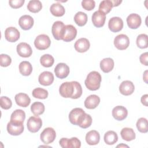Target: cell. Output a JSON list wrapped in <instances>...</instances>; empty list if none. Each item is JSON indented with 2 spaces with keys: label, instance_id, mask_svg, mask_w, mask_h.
Listing matches in <instances>:
<instances>
[{
  "label": "cell",
  "instance_id": "obj_1",
  "mask_svg": "<svg viewBox=\"0 0 148 148\" xmlns=\"http://www.w3.org/2000/svg\"><path fill=\"white\" fill-rule=\"evenodd\" d=\"M59 92L64 98L77 99L82 94V87L76 81L66 82L62 83L59 88Z\"/></svg>",
  "mask_w": 148,
  "mask_h": 148
},
{
  "label": "cell",
  "instance_id": "obj_23",
  "mask_svg": "<svg viewBox=\"0 0 148 148\" xmlns=\"http://www.w3.org/2000/svg\"><path fill=\"white\" fill-rule=\"evenodd\" d=\"M100 102L99 97L95 94L90 95L84 101V106L88 109L96 108Z\"/></svg>",
  "mask_w": 148,
  "mask_h": 148
},
{
  "label": "cell",
  "instance_id": "obj_45",
  "mask_svg": "<svg viewBox=\"0 0 148 148\" xmlns=\"http://www.w3.org/2000/svg\"><path fill=\"white\" fill-rule=\"evenodd\" d=\"M139 60H140V62L146 65V66H147L148 65V54H147V52H145L144 53H142L140 57H139Z\"/></svg>",
  "mask_w": 148,
  "mask_h": 148
},
{
  "label": "cell",
  "instance_id": "obj_6",
  "mask_svg": "<svg viewBox=\"0 0 148 148\" xmlns=\"http://www.w3.org/2000/svg\"><path fill=\"white\" fill-rule=\"evenodd\" d=\"M65 25L63 22L57 21L52 25L51 32L53 37L56 40H62Z\"/></svg>",
  "mask_w": 148,
  "mask_h": 148
},
{
  "label": "cell",
  "instance_id": "obj_38",
  "mask_svg": "<svg viewBox=\"0 0 148 148\" xmlns=\"http://www.w3.org/2000/svg\"><path fill=\"white\" fill-rule=\"evenodd\" d=\"M136 128L138 130L142 133H146L148 131L147 120L146 118L141 117L136 122Z\"/></svg>",
  "mask_w": 148,
  "mask_h": 148
},
{
  "label": "cell",
  "instance_id": "obj_10",
  "mask_svg": "<svg viewBox=\"0 0 148 148\" xmlns=\"http://www.w3.org/2000/svg\"><path fill=\"white\" fill-rule=\"evenodd\" d=\"M7 131L11 135H19L24 131L23 123H17L10 121L7 124Z\"/></svg>",
  "mask_w": 148,
  "mask_h": 148
},
{
  "label": "cell",
  "instance_id": "obj_14",
  "mask_svg": "<svg viewBox=\"0 0 148 148\" xmlns=\"http://www.w3.org/2000/svg\"><path fill=\"white\" fill-rule=\"evenodd\" d=\"M20 32L13 27L7 28L5 31V39L10 42H15L20 38Z\"/></svg>",
  "mask_w": 148,
  "mask_h": 148
},
{
  "label": "cell",
  "instance_id": "obj_16",
  "mask_svg": "<svg viewBox=\"0 0 148 148\" xmlns=\"http://www.w3.org/2000/svg\"><path fill=\"white\" fill-rule=\"evenodd\" d=\"M77 29L72 25H65L62 40L65 42H68L73 40L76 36Z\"/></svg>",
  "mask_w": 148,
  "mask_h": 148
},
{
  "label": "cell",
  "instance_id": "obj_4",
  "mask_svg": "<svg viewBox=\"0 0 148 148\" xmlns=\"http://www.w3.org/2000/svg\"><path fill=\"white\" fill-rule=\"evenodd\" d=\"M51 44L50 38L45 34H40L38 35L34 40V45L35 47L40 50H43L48 49Z\"/></svg>",
  "mask_w": 148,
  "mask_h": 148
},
{
  "label": "cell",
  "instance_id": "obj_36",
  "mask_svg": "<svg viewBox=\"0 0 148 148\" xmlns=\"http://www.w3.org/2000/svg\"><path fill=\"white\" fill-rule=\"evenodd\" d=\"M40 62L41 65L44 67L49 68L53 65L54 62V59L53 57L50 54H46L42 56L40 58Z\"/></svg>",
  "mask_w": 148,
  "mask_h": 148
},
{
  "label": "cell",
  "instance_id": "obj_2",
  "mask_svg": "<svg viewBox=\"0 0 148 148\" xmlns=\"http://www.w3.org/2000/svg\"><path fill=\"white\" fill-rule=\"evenodd\" d=\"M101 80L102 77L100 73L97 71H92L87 76L84 83L88 90L95 91L99 88Z\"/></svg>",
  "mask_w": 148,
  "mask_h": 148
},
{
  "label": "cell",
  "instance_id": "obj_7",
  "mask_svg": "<svg viewBox=\"0 0 148 148\" xmlns=\"http://www.w3.org/2000/svg\"><path fill=\"white\" fill-rule=\"evenodd\" d=\"M28 130L32 133L38 132L42 125V119L38 116H31L27 120Z\"/></svg>",
  "mask_w": 148,
  "mask_h": 148
},
{
  "label": "cell",
  "instance_id": "obj_39",
  "mask_svg": "<svg viewBox=\"0 0 148 148\" xmlns=\"http://www.w3.org/2000/svg\"><path fill=\"white\" fill-rule=\"evenodd\" d=\"M136 45L140 49H146L148 46L147 35L145 34L139 35L136 38Z\"/></svg>",
  "mask_w": 148,
  "mask_h": 148
},
{
  "label": "cell",
  "instance_id": "obj_32",
  "mask_svg": "<svg viewBox=\"0 0 148 148\" xmlns=\"http://www.w3.org/2000/svg\"><path fill=\"white\" fill-rule=\"evenodd\" d=\"M42 8V2L39 0H31L27 5V9L32 13H38Z\"/></svg>",
  "mask_w": 148,
  "mask_h": 148
},
{
  "label": "cell",
  "instance_id": "obj_24",
  "mask_svg": "<svg viewBox=\"0 0 148 148\" xmlns=\"http://www.w3.org/2000/svg\"><path fill=\"white\" fill-rule=\"evenodd\" d=\"M16 103L17 105L21 107L26 108L31 102V99L27 94L25 93H18L14 97Z\"/></svg>",
  "mask_w": 148,
  "mask_h": 148
},
{
  "label": "cell",
  "instance_id": "obj_9",
  "mask_svg": "<svg viewBox=\"0 0 148 148\" xmlns=\"http://www.w3.org/2000/svg\"><path fill=\"white\" fill-rule=\"evenodd\" d=\"M59 143L63 148H79L81 146L80 140L76 137L71 139L62 138L60 140Z\"/></svg>",
  "mask_w": 148,
  "mask_h": 148
},
{
  "label": "cell",
  "instance_id": "obj_25",
  "mask_svg": "<svg viewBox=\"0 0 148 148\" xmlns=\"http://www.w3.org/2000/svg\"><path fill=\"white\" fill-rule=\"evenodd\" d=\"M100 140V135L96 130H91L88 132L86 135V141L89 145H97Z\"/></svg>",
  "mask_w": 148,
  "mask_h": 148
},
{
  "label": "cell",
  "instance_id": "obj_44",
  "mask_svg": "<svg viewBox=\"0 0 148 148\" xmlns=\"http://www.w3.org/2000/svg\"><path fill=\"white\" fill-rule=\"evenodd\" d=\"M24 2V0H11L9 1V3L12 8L17 9L21 8L23 5Z\"/></svg>",
  "mask_w": 148,
  "mask_h": 148
},
{
  "label": "cell",
  "instance_id": "obj_11",
  "mask_svg": "<svg viewBox=\"0 0 148 148\" xmlns=\"http://www.w3.org/2000/svg\"><path fill=\"white\" fill-rule=\"evenodd\" d=\"M108 27L113 32H119L123 28V21L119 17H112L109 20Z\"/></svg>",
  "mask_w": 148,
  "mask_h": 148
},
{
  "label": "cell",
  "instance_id": "obj_35",
  "mask_svg": "<svg viewBox=\"0 0 148 148\" xmlns=\"http://www.w3.org/2000/svg\"><path fill=\"white\" fill-rule=\"evenodd\" d=\"M113 7L111 0H104L100 2L99 5V10L105 14L109 13Z\"/></svg>",
  "mask_w": 148,
  "mask_h": 148
},
{
  "label": "cell",
  "instance_id": "obj_20",
  "mask_svg": "<svg viewBox=\"0 0 148 148\" xmlns=\"http://www.w3.org/2000/svg\"><path fill=\"white\" fill-rule=\"evenodd\" d=\"M54 77L53 74L49 71H44L41 73L38 77L39 83L45 86L51 85L53 81Z\"/></svg>",
  "mask_w": 148,
  "mask_h": 148
},
{
  "label": "cell",
  "instance_id": "obj_30",
  "mask_svg": "<svg viewBox=\"0 0 148 148\" xmlns=\"http://www.w3.org/2000/svg\"><path fill=\"white\" fill-rule=\"evenodd\" d=\"M19 71L23 76H29L32 71V66L31 63L27 61H23L19 64Z\"/></svg>",
  "mask_w": 148,
  "mask_h": 148
},
{
  "label": "cell",
  "instance_id": "obj_37",
  "mask_svg": "<svg viewBox=\"0 0 148 148\" xmlns=\"http://www.w3.org/2000/svg\"><path fill=\"white\" fill-rule=\"evenodd\" d=\"M32 94L35 98L44 99L48 97V91L44 88L38 87L33 90Z\"/></svg>",
  "mask_w": 148,
  "mask_h": 148
},
{
  "label": "cell",
  "instance_id": "obj_33",
  "mask_svg": "<svg viewBox=\"0 0 148 148\" xmlns=\"http://www.w3.org/2000/svg\"><path fill=\"white\" fill-rule=\"evenodd\" d=\"M74 21L75 23L80 26H84L87 21V16L83 12H79L76 13L74 16Z\"/></svg>",
  "mask_w": 148,
  "mask_h": 148
},
{
  "label": "cell",
  "instance_id": "obj_49",
  "mask_svg": "<svg viewBox=\"0 0 148 148\" xmlns=\"http://www.w3.org/2000/svg\"><path fill=\"white\" fill-rule=\"evenodd\" d=\"M119 146H120V147H121V146H125V147H128V146H127V145H118V146H117V147H119Z\"/></svg>",
  "mask_w": 148,
  "mask_h": 148
},
{
  "label": "cell",
  "instance_id": "obj_5",
  "mask_svg": "<svg viewBox=\"0 0 148 148\" xmlns=\"http://www.w3.org/2000/svg\"><path fill=\"white\" fill-rule=\"evenodd\" d=\"M56 137V131L51 127H47L45 128L40 135V140L46 145L50 144L54 142Z\"/></svg>",
  "mask_w": 148,
  "mask_h": 148
},
{
  "label": "cell",
  "instance_id": "obj_8",
  "mask_svg": "<svg viewBox=\"0 0 148 148\" xmlns=\"http://www.w3.org/2000/svg\"><path fill=\"white\" fill-rule=\"evenodd\" d=\"M114 45L119 50H125L129 46L130 39L126 35L120 34L115 37L114 39Z\"/></svg>",
  "mask_w": 148,
  "mask_h": 148
},
{
  "label": "cell",
  "instance_id": "obj_47",
  "mask_svg": "<svg viewBox=\"0 0 148 148\" xmlns=\"http://www.w3.org/2000/svg\"><path fill=\"white\" fill-rule=\"evenodd\" d=\"M112 2L113 7H114V6H119L121 3L122 1H112Z\"/></svg>",
  "mask_w": 148,
  "mask_h": 148
},
{
  "label": "cell",
  "instance_id": "obj_28",
  "mask_svg": "<svg viewBox=\"0 0 148 148\" xmlns=\"http://www.w3.org/2000/svg\"><path fill=\"white\" fill-rule=\"evenodd\" d=\"M50 11L56 17H61L65 12L64 7L59 3H53L50 8Z\"/></svg>",
  "mask_w": 148,
  "mask_h": 148
},
{
  "label": "cell",
  "instance_id": "obj_17",
  "mask_svg": "<svg viewBox=\"0 0 148 148\" xmlns=\"http://www.w3.org/2000/svg\"><path fill=\"white\" fill-rule=\"evenodd\" d=\"M141 23L140 16L136 13H131L127 18V25L131 29H137L140 27Z\"/></svg>",
  "mask_w": 148,
  "mask_h": 148
},
{
  "label": "cell",
  "instance_id": "obj_13",
  "mask_svg": "<svg viewBox=\"0 0 148 148\" xmlns=\"http://www.w3.org/2000/svg\"><path fill=\"white\" fill-rule=\"evenodd\" d=\"M16 50L18 56L24 58L30 57L32 53V50L30 45L25 42H21L17 45Z\"/></svg>",
  "mask_w": 148,
  "mask_h": 148
},
{
  "label": "cell",
  "instance_id": "obj_48",
  "mask_svg": "<svg viewBox=\"0 0 148 148\" xmlns=\"http://www.w3.org/2000/svg\"><path fill=\"white\" fill-rule=\"evenodd\" d=\"M147 71H146L145 72V73H144V74H143V79H144V80H145V82L147 83Z\"/></svg>",
  "mask_w": 148,
  "mask_h": 148
},
{
  "label": "cell",
  "instance_id": "obj_46",
  "mask_svg": "<svg viewBox=\"0 0 148 148\" xmlns=\"http://www.w3.org/2000/svg\"><path fill=\"white\" fill-rule=\"evenodd\" d=\"M147 98H148L147 94H145L142 96L140 99L142 103L146 106H147Z\"/></svg>",
  "mask_w": 148,
  "mask_h": 148
},
{
  "label": "cell",
  "instance_id": "obj_29",
  "mask_svg": "<svg viewBox=\"0 0 148 148\" xmlns=\"http://www.w3.org/2000/svg\"><path fill=\"white\" fill-rule=\"evenodd\" d=\"M120 135L122 139L126 141H131L135 139V133L131 128H123L120 132Z\"/></svg>",
  "mask_w": 148,
  "mask_h": 148
},
{
  "label": "cell",
  "instance_id": "obj_19",
  "mask_svg": "<svg viewBox=\"0 0 148 148\" xmlns=\"http://www.w3.org/2000/svg\"><path fill=\"white\" fill-rule=\"evenodd\" d=\"M128 115L127 109L123 106H117L112 110V116L117 120H124Z\"/></svg>",
  "mask_w": 148,
  "mask_h": 148
},
{
  "label": "cell",
  "instance_id": "obj_18",
  "mask_svg": "<svg viewBox=\"0 0 148 148\" xmlns=\"http://www.w3.org/2000/svg\"><path fill=\"white\" fill-rule=\"evenodd\" d=\"M134 90V84L130 80L123 81L119 86V91L120 93L124 95H130L132 94Z\"/></svg>",
  "mask_w": 148,
  "mask_h": 148
},
{
  "label": "cell",
  "instance_id": "obj_31",
  "mask_svg": "<svg viewBox=\"0 0 148 148\" xmlns=\"http://www.w3.org/2000/svg\"><path fill=\"white\" fill-rule=\"evenodd\" d=\"M118 140V136L113 131H109L104 135V141L105 143L109 145H112L116 143Z\"/></svg>",
  "mask_w": 148,
  "mask_h": 148
},
{
  "label": "cell",
  "instance_id": "obj_15",
  "mask_svg": "<svg viewBox=\"0 0 148 148\" xmlns=\"http://www.w3.org/2000/svg\"><path fill=\"white\" fill-rule=\"evenodd\" d=\"M91 20L95 27L97 28L102 27L105 24L106 20V14L99 10L96 11L92 14Z\"/></svg>",
  "mask_w": 148,
  "mask_h": 148
},
{
  "label": "cell",
  "instance_id": "obj_22",
  "mask_svg": "<svg viewBox=\"0 0 148 148\" xmlns=\"http://www.w3.org/2000/svg\"><path fill=\"white\" fill-rule=\"evenodd\" d=\"M90 46L89 40L84 38L79 39L76 40L74 45L75 50L79 53H84L87 51Z\"/></svg>",
  "mask_w": 148,
  "mask_h": 148
},
{
  "label": "cell",
  "instance_id": "obj_42",
  "mask_svg": "<svg viewBox=\"0 0 148 148\" xmlns=\"http://www.w3.org/2000/svg\"><path fill=\"white\" fill-rule=\"evenodd\" d=\"M82 6L86 10H92L95 6V2L93 0H83L82 2Z\"/></svg>",
  "mask_w": 148,
  "mask_h": 148
},
{
  "label": "cell",
  "instance_id": "obj_40",
  "mask_svg": "<svg viewBox=\"0 0 148 148\" xmlns=\"http://www.w3.org/2000/svg\"><path fill=\"white\" fill-rule=\"evenodd\" d=\"M0 105L2 109L8 110L12 107V102L9 98L5 96H2L0 98Z\"/></svg>",
  "mask_w": 148,
  "mask_h": 148
},
{
  "label": "cell",
  "instance_id": "obj_27",
  "mask_svg": "<svg viewBox=\"0 0 148 148\" xmlns=\"http://www.w3.org/2000/svg\"><path fill=\"white\" fill-rule=\"evenodd\" d=\"M25 119V113L21 109L15 110L10 116V121L17 123H23Z\"/></svg>",
  "mask_w": 148,
  "mask_h": 148
},
{
  "label": "cell",
  "instance_id": "obj_3",
  "mask_svg": "<svg viewBox=\"0 0 148 148\" xmlns=\"http://www.w3.org/2000/svg\"><path fill=\"white\" fill-rule=\"evenodd\" d=\"M86 115L85 112L80 108L73 109L69 114V120L71 124L80 125Z\"/></svg>",
  "mask_w": 148,
  "mask_h": 148
},
{
  "label": "cell",
  "instance_id": "obj_21",
  "mask_svg": "<svg viewBox=\"0 0 148 148\" xmlns=\"http://www.w3.org/2000/svg\"><path fill=\"white\" fill-rule=\"evenodd\" d=\"M34 19L29 15H23L20 17L18 20V24L23 30L30 29L34 25Z\"/></svg>",
  "mask_w": 148,
  "mask_h": 148
},
{
  "label": "cell",
  "instance_id": "obj_12",
  "mask_svg": "<svg viewBox=\"0 0 148 148\" xmlns=\"http://www.w3.org/2000/svg\"><path fill=\"white\" fill-rule=\"evenodd\" d=\"M54 73L57 77L61 79H64L69 73V67L65 63H58L54 68Z\"/></svg>",
  "mask_w": 148,
  "mask_h": 148
},
{
  "label": "cell",
  "instance_id": "obj_43",
  "mask_svg": "<svg viewBox=\"0 0 148 148\" xmlns=\"http://www.w3.org/2000/svg\"><path fill=\"white\" fill-rule=\"evenodd\" d=\"M91 123H92V118L91 116L88 114L86 113L85 117L83 120L82 121L81 124L79 125V127L83 129H85L90 127V125H91Z\"/></svg>",
  "mask_w": 148,
  "mask_h": 148
},
{
  "label": "cell",
  "instance_id": "obj_26",
  "mask_svg": "<svg viewBox=\"0 0 148 148\" xmlns=\"http://www.w3.org/2000/svg\"><path fill=\"white\" fill-rule=\"evenodd\" d=\"M99 65L103 72L109 73L114 68V61L111 58H105L101 61Z\"/></svg>",
  "mask_w": 148,
  "mask_h": 148
},
{
  "label": "cell",
  "instance_id": "obj_34",
  "mask_svg": "<svg viewBox=\"0 0 148 148\" xmlns=\"http://www.w3.org/2000/svg\"><path fill=\"white\" fill-rule=\"evenodd\" d=\"M45 105L43 103L40 102H35L31 106V110L35 116H39L43 114L45 112Z\"/></svg>",
  "mask_w": 148,
  "mask_h": 148
},
{
  "label": "cell",
  "instance_id": "obj_41",
  "mask_svg": "<svg viewBox=\"0 0 148 148\" xmlns=\"http://www.w3.org/2000/svg\"><path fill=\"white\" fill-rule=\"evenodd\" d=\"M12 59L9 56L5 54H1L0 55V64L1 66H8L10 65Z\"/></svg>",
  "mask_w": 148,
  "mask_h": 148
}]
</instances>
